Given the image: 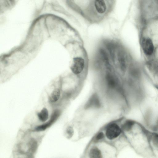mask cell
Here are the masks:
<instances>
[{"label": "cell", "instance_id": "cell-1", "mask_svg": "<svg viewBox=\"0 0 158 158\" xmlns=\"http://www.w3.org/2000/svg\"><path fill=\"white\" fill-rule=\"evenodd\" d=\"M85 68V59L80 56L73 58L70 66V69L74 74L80 75L84 70Z\"/></svg>", "mask_w": 158, "mask_h": 158}, {"label": "cell", "instance_id": "cell-2", "mask_svg": "<svg viewBox=\"0 0 158 158\" xmlns=\"http://www.w3.org/2000/svg\"><path fill=\"white\" fill-rule=\"evenodd\" d=\"M121 133V130L116 123H113L107 127L106 131V135L110 140H112L118 137Z\"/></svg>", "mask_w": 158, "mask_h": 158}, {"label": "cell", "instance_id": "cell-3", "mask_svg": "<svg viewBox=\"0 0 158 158\" xmlns=\"http://www.w3.org/2000/svg\"><path fill=\"white\" fill-rule=\"evenodd\" d=\"M61 114L60 111L58 110H55L52 114L50 119L44 124L37 127L35 130L36 131H42L45 130L50 127L57 119Z\"/></svg>", "mask_w": 158, "mask_h": 158}, {"label": "cell", "instance_id": "cell-4", "mask_svg": "<svg viewBox=\"0 0 158 158\" xmlns=\"http://www.w3.org/2000/svg\"><path fill=\"white\" fill-rule=\"evenodd\" d=\"M142 47L144 53L147 55H152L154 47L152 41L149 38H144L142 42Z\"/></svg>", "mask_w": 158, "mask_h": 158}, {"label": "cell", "instance_id": "cell-5", "mask_svg": "<svg viewBox=\"0 0 158 158\" xmlns=\"http://www.w3.org/2000/svg\"><path fill=\"white\" fill-rule=\"evenodd\" d=\"M100 106L99 99L96 95H93L89 99L86 105V108L91 107H98Z\"/></svg>", "mask_w": 158, "mask_h": 158}, {"label": "cell", "instance_id": "cell-6", "mask_svg": "<svg viewBox=\"0 0 158 158\" xmlns=\"http://www.w3.org/2000/svg\"><path fill=\"white\" fill-rule=\"evenodd\" d=\"M95 6L96 10L99 13H103L106 10V6L104 0H95Z\"/></svg>", "mask_w": 158, "mask_h": 158}, {"label": "cell", "instance_id": "cell-7", "mask_svg": "<svg viewBox=\"0 0 158 158\" xmlns=\"http://www.w3.org/2000/svg\"><path fill=\"white\" fill-rule=\"evenodd\" d=\"M39 119L41 122L46 121L48 118L49 114L48 109L44 107L37 114Z\"/></svg>", "mask_w": 158, "mask_h": 158}, {"label": "cell", "instance_id": "cell-8", "mask_svg": "<svg viewBox=\"0 0 158 158\" xmlns=\"http://www.w3.org/2000/svg\"><path fill=\"white\" fill-rule=\"evenodd\" d=\"M60 90L58 88L55 89L49 96V101L51 103H54L56 102L60 98Z\"/></svg>", "mask_w": 158, "mask_h": 158}, {"label": "cell", "instance_id": "cell-9", "mask_svg": "<svg viewBox=\"0 0 158 158\" xmlns=\"http://www.w3.org/2000/svg\"><path fill=\"white\" fill-rule=\"evenodd\" d=\"M89 156L90 158H101L102 153L100 150L96 147H93L90 151Z\"/></svg>", "mask_w": 158, "mask_h": 158}, {"label": "cell", "instance_id": "cell-10", "mask_svg": "<svg viewBox=\"0 0 158 158\" xmlns=\"http://www.w3.org/2000/svg\"><path fill=\"white\" fill-rule=\"evenodd\" d=\"M37 144L36 142L34 139H31L28 143V150L31 152H34L36 150Z\"/></svg>", "mask_w": 158, "mask_h": 158}, {"label": "cell", "instance_id": "cell-11", "mask_svg": "<svg viewBox=\"0 0 158 158\" xmlns=\"http://www.w3.org/2000/svg\"><path fill=\"white\" fill-rule=\"evenodd\" d=\"M133 124L132 121H128L126 122L123 125V127L125 130H128L130 129Z\"/></svg>", "mask_w": 158, "mask_h": 158}, {"label": "cell", "instance_id": "cell-12", "mask_svg": "<svg viewBox=\"0 0 158 158\" xmlns=\"http://www.w3.org/2000/svg\"><path fill=\"white\" fill-rule=\"evenodd\" d=\"M73 130L72 128L70 127L67 128L66 130V136L68 138H70L72 136Z\"/></svg>", "mask_w": 158, "mask_h": 158}, {"label": "cell", "instance_id": "cell-13", "mask_svg": "<svg viewBox=\"0 0 158 158\" xmlns=\"http://www.w3.org/2000/svg\"><path fill=\"white\" fill-rule=\"evenodd\" d=\"M104 137V134L102 132L99 133L96 137V139L97 140H101Z\"/></svg>", "mask_w": 158, "mask_h": 158}]
</instances>
